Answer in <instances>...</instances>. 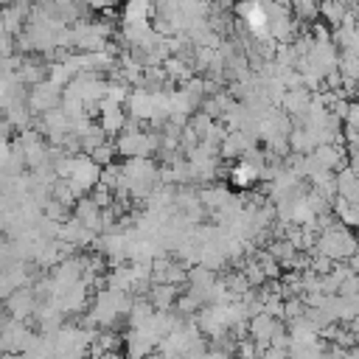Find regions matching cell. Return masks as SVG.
<instances>
[{
    "instance_id": "6da1fadb",
    "label": "cell",
    "mask_w": 359,
    "mask_h": 359,
    "mask_svg": "<svg viewBox=\"0 0 359 359\" xmlns=\"http://www.w3.org/2000/svg\"><path fill=\"white\" fill-rule=\"evenodd\" d=\"M233 180H236L238 185H250V182L255 180V171H252L250 165H244V163H241V165L233 171Z\"/></svg>"
}]
</instances>
